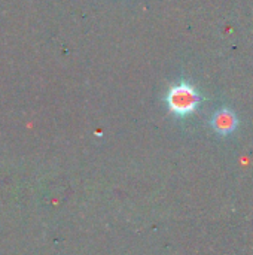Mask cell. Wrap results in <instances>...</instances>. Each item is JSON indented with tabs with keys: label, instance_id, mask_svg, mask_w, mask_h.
Segmentation results:
<instances>
[{
	"label": "cell",
	"instance_id": "6da1fadb",
	"mask_svg": "<svg viewBox=\"0 0 253 255\" xmlns=\"http://www.w3.org/2000/svg\"><path fill=\"white\" fill-rule=\"evenodd\" d=\"M166 102L169 109L174 115L186 117L198 108V105L201 103V96L194 85L188 82H179L169 90Z\"/></svg>",
	"mask_w": 253,
	"mask_h": 255
},
{
	"label": "cell",
	"instance_id": "7a4b0ae2",
	"mask_svg": "<svg viewBox=\"0 0 253 255\" xmlns=\"http://www.w3.org/2000/svg\"><path fill=\"white\" fill-rule=\"evenodd\" d=\"M237 126H239L237 115L228 108H222L216 111L215 115L212 117V127L221 136L231 134L237 128Z\"/></svg>",
	"mask_w": 253,
	"mask_h": 255
}]
</instances>
